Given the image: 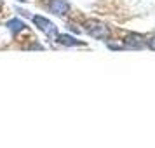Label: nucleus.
Wrapping results in <instances>:
<instances>
[{
    "mask_svg": "<svg viewBox=\"0 0 155 148\" xmlns=\"http://www.w3.org/2000/svg\"><path fill=\"white\" fill-rule=\"evenodd\" d=\"M108 47H110V49H115V51L126 49V47H124V45H119V44H108Z\"/></svg>",
    "mask_w": 155,
    "mask_h": 148,
    "instance_id": "nucleus-7",
    "label": "nucleus"
},
{
    "mask_svg": "<svg viewBox=\"0 0 155 148\" xmlns=\"http://www.w3.org/2000/svg\"><path fill=\"white\" fill-rule=\"evenodd\" d=\"M7 28L11 30L12 33H19V31H23L26 26H25V23H23L21 19H11V21H7Z\"/></svg>",
    "mask_w": 155,
    "mask_h": 148,
    "instance_id": "nucleus-6",
    "label": "nucleus"
},
{
    "mask_svg": "<svg viewBox=\"0 0 155 148\" xmlns=\"http://www.w3.org/2000/svg\"><path fill=\"white\" fill-rule=\"evenodd\" d=\"M84 30L92 37V38H98V40H106L110 38V28L106 26L105 23L98 21V19H87L84 23Z\"/></svg>",
    "mask_w": 155,
    "mask_h": 148,
    "instance_id": "nucleus-1",
    "label": "nucleus"
},
{
    "mask_svg": "<svg viewBox=\"0 0 155 148\" xmlns=\"http://www.w3.org/2000/svg\"><path fill=\"white\" fill-rule=\"evenodd\" d=\"M49 11L56 16H66L70 12V4H68V0H51Z\"/></svg>",
    "mask_w": 155,
    "mask_h": 148,
    "instance_id": "nucleus-4",
    "label": "nucleus"
},
{
    "mask_svg": "<svg viewBox=\"0 0 155 148\" xmlns=\"http://www.w3.org/2000/svg\"><path fill=\"white\" fill-rule=\"evenodd\" d=\"M19 2H26V0H19Z\"/></svg>",
    "mask_w": 155,
    "mask_h": 148,
    "instance_id": "nucleus-9",
    "label": "nucleus"
},
{
    "mask_svg": "<svg viewBox=\"0 0 155 148\" xmlns=\"http://www.w3.org/2000/svg\"><path fill=\"white\" fill-rule=\"evenodd\" d=\"M147 45H148V47H150L152 51H155V37H152V38L148 40V42H147Z\"/></svg>",
    "mask_w": 155,
    "mask_h": 148,
    "instance_id": "nucleus-8",
    "label": "nucleus"
},
{
    "mask_svg": "<svg viewBox=\"0 0 155 148\" xmlns=\"http://www.w3.org/2000/svg\"><path fill=\"white\" fill-rule=\"evenodd\" d=\"M147 45L145 42V37L140 35V33H129V35L124 38V47L126 49H134V51H140Z\"/></svg>",
    "mask_w": 155,
    "mask_h": 148,
    "instance_id": "nucleus-3",
    "label": "nucleus"
},
{
    "mask_svg": "<svg viewBox=\"0 0 155 148\" xmlns=\"http://www.w3.org/2000/svg\"><path fill=\"white\" fill-rule=\"evenodd\" d=\"M56 42L58 44H61V45H68V47H77V45H84V42H82V40H77V38H75V37H71V35H59V33H58L56 35Z\"/></svg>",
    "mask_w": 155,
    "mask_h": 148,
    "instance_id": "nucleus-5",
    "label": "nucleus"
},
{
    "mask_svg": "<svg viewBox=\"0 0 155 148\" xmlns=\"http://www.w3.org/2000/svg\"><path fill=\"white\" fill-rule=\"evenodd\" d=\"M33 25H35L40 31H44L47 37H56L58 35V26L52 21H49L47 18H44V16H33Z\"/></svg>",
    "mask_w": 155,
    "mask_h": 148,
    "instance_id": "nucleus-2",
    "label": "nucleus"
}]
</instances>
